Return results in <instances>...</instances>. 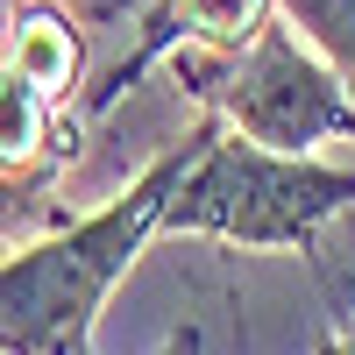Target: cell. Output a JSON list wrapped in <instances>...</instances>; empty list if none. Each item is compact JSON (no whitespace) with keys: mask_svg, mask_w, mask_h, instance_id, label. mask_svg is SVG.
Here are the masks:
<instances>
[{"mask_svg":"<svg viewBox=\"0 0 355 355\" xmlns=\"http://www.w3.org/2000/svg\"><path fill=\"white\" fill-rule=\"evenodd\" d=\"M220 128V114L171 142V150L135 178L128 192H114L85 220L43 234L15 256H0V348L8 355H85L100 327V306L114 299V284L135 270L142 242L164 227V199L185 178V164L206 150V135Z\"/></svg>","mask_w":355,"mask_h":355,"instance_id":"obj_1","label":"cell"},{"mask_svg":"<svg viewBox=\"0 0 355 355\" xmlns=\"http://www.w3.org/2000/svg\"><path fill=\"white\" fill-rule=\"evenodd\" d=\"M284 21L334 64V78L355 93V0H277Z\"/></svg>","mask_w":355,"mask_h":355,"instance_id":"obj_6","label":"cell"},{"mask_svg":"<svg viewBox=\"0 0 355 355\" xmlns=\"http://www.w3.org/2000/svg\"><path fill=\"white\" fill-rule=\"evenodd\" d=\"M157 355H206V334H199L192 320H185V327H171V341H164Z\"/></svg>","mask_w":355,"mask_h":355,"instance_id":"obj_7","label":"cell"},{"mask_svg":"<svg viewBox=\"0 0 355 355\" xmlns=\"http://www.w3.org/2000/svg\"><path fill=\"white\" fill-rule=\"evenodd\" d=\"M0 355H8V348H0Z\"/></svg>","mask_w":355,"mask_h":355,"instance_id":"obj_8","label":"cell"},{"mask_svg":"<svg viewBox=\"0 0 355 355\" xmlns=\"http://www.w3.org/2000/svg\"><path fill=\"white\" fill-rule=\"evenodd\" d=\"M178 85L199 93L220 114V128L263 142L284 157H313L320 142H355V93L334 78V64L306 36H291V21H263L249 50L206 57L178 50Z\"/></svg>","mask_w":355,"mask_h":355,"instance_id":"obj_3","label":"cell"},{"mask_svg":"<svg viewBox=\"0 0 355 355\" xmlns=\"http://www.w3.org/2000/svg\"><path fill=\"white\" fill-rule=\"evenodd\" d=\"M355 206V164L284 157L263 142L214 128L206 150L164 199L157 234H214L234 249H306L334 214Z\"/></svg>","mask_w":355,"mask_h":355,"instance_id":"obj_2","label":"cell"},{"mask_svg":"<svg viewBox=\"0 0 355 355\" xmlns=\"http://www.w3.org/2000/svg\"><path fill=\"white\" fill-rule=\"evenodd\" d=\"M85 355H93V348H85Z\"/></svg>","mask_w":355,"mask_h":355,"instance_id":"obj_9","label":"cell"},{"mask_svg":"<svg viewBox=\"0 0 355 355\" xmlns=\"http://www.w3.org/2000/svg\"><path fill=\"white\" fill-rule=\"evenodd\" d=\"M57 107L64 93H50V85L15 64V57H0V171H50L64 157V142H57Z\"/></svg>","mask_w":355,"mask_h":355,"instance_id":"obj_5","label":"cell"},{"mask_svg":"<svg viewBox=\"0 0 355 355\" xmlns=\"http://www.w3.org/2000/svg\"><path fill=\"white\" fill-rule=\"evenodd\" d=\"M270 15H277V0H150V8H142L135 50L93 85V93H85V114H107L150 64H164V57H178V50H206V57L249 50L256 28L270 21Z\"/></svg>","mask_w":355,"mask_h":355,"instance_id":"obj_4","label":"cell"}]
</instances>
